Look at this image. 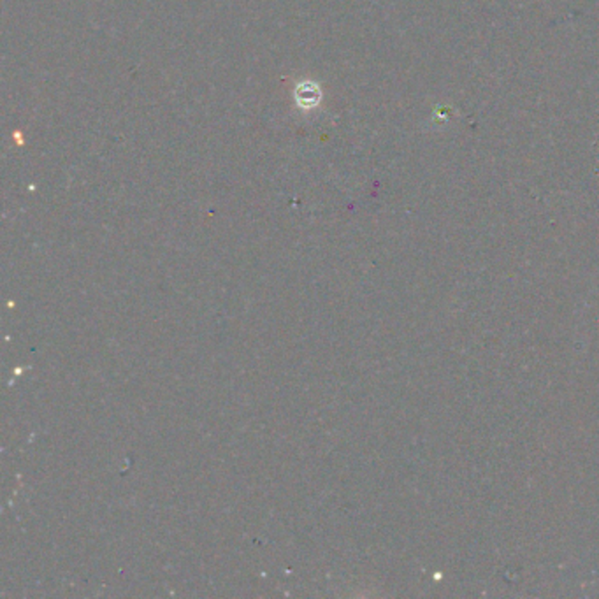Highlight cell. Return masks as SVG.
<instances>
[{"mask_svg": "<svg viewBox=\"0 0 599 599\" xmlns=\"http://www.w3.org/2000/svg\"><path fill=\"white\" fill-rule=\"evenodd\" d=\"M294 99L297 102L299 107L302 109H313L320 104L322 99V92H320V86L313 81H304L299 83L294 90Z\"/></svg>", "mask_w": 599, "mask_h": 599, "instance_id": "obj_1", "label": "cell"}]
</instances>
